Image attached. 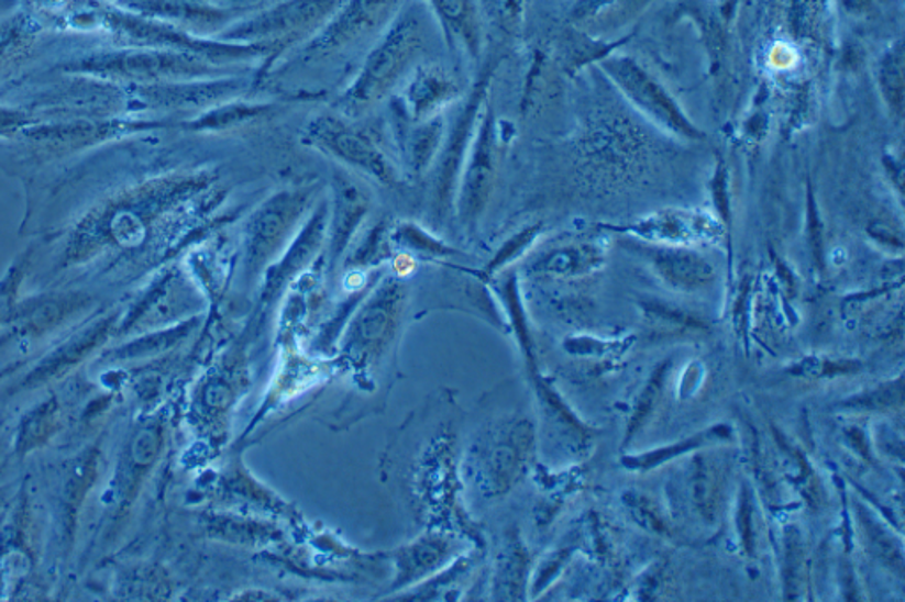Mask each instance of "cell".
I'll return each mask as SVG.
<instances>
[{
    "mask_svg": "<svg viewBox=\"0 0 905 602\" xmlns=\"http://www.w3.org/2000/svg\"><path fill=\"white\" fill-rule=\"evenodd\" d=\"M421 49L418 22L401 19L386 40L372 52L356 80L336 101V110L345 118H363L391 94L407 77Z\"/></svg>",
    "mask_w": 905,
    "mask_h": 602,
    "instance_id": "obj_1",
    "label": "cell"
},
{
    "mask_svg": "<svg viewBox=\"0 0 905 602\" xmlns=\"http://www.w3.org/2000/svg\"><path fill=\"white\" fill-rule=\"evenodd\" d=\"M305 144L384 186L400 185V168L369 131L342 113H322L305 127Z\"/></svg>",
    "mask_w": 905,
    "mask_h": 602,
    "instance_id": "obj_2",
    "label": "cell"
},
{
    "mask_svg": "<svg viewBox=\"0 0 905 602\" xmlns=\"http://www.w3.org/2000/svg\"><path fill=\"white\" fill-rule=\"evenodd\" d=\"M605 69L622 98L628 99V103L636 107L637 112L653 122L654 126L686 142L706 140L703 127H698L697 122L689 119L680 101L645 69L631 60L608 63Z\"/></svg>",
    "mask_w": 905,
    "mask_h": 602,
    "instance_id": "obj_3",
    "label": "cell"
},
{
    "mask_svg": "<svg viewBox=\"0 0 905 602\" xmlns=\"http://www.w3.org/2000/svg\"><path fill=\"white\" fill-rule=\"evenodd\" d=\"M499 130L496 113L487 101L468 148L459 182V211L467 228H474L487 208L499 168Z\"/></svg>",
    "mask_w": 905,
    "mask_h": 602,
    "instance_id": "obj_4",
    "label": "cell"
},
{
    "mask_svg": "<svg viewBox=\"0 0 905 602\" xmlns=\"http://www.w3.org/2000/svg\"><path fill=\"white\" fill-rule=\"evenodd\" d=\"M488 81L490 77L479 78L473 92L465 98L462 109L451 122L450 130L442 142L438 159L433 163V200L441 211L450 208L453 197L459 191L460 176L464 170L468 148L473 144L474 133L478 127L483 109L488 101Z\"/></svg>",
    "mask_w": 905,
    "mask_h": 602,
    "instance_id": "obj_5",
    "label": "cell"
},
{
    "mask_svg": "<svg viewBox=\"0 0 905 602\" xmlns=\"http://www.w3.org/2000/svg\"><path fill=\"white\" fill-rule=\"evenodd\" d=\"M311 194L313 188L310 186L284 189L273 194L253 214L246 241V257L252 269L258 270L266 266L267 261L273 260L290 230L307 211Z\"/></svg>",
    "mask_w": 905,
    "mask_h": 602,
    "instance_id": "obj_6",
    "label": "cell"
},
{
    "mask_svg": "<svg viewBox=\"0 0 905 602\" xmlns=\"http://www.w3.org/2000/svg\"><path fill=\"white\" fill-rule=\"evenodd\" d=\"M614 230L642 243L686 247L717 243L726 232L717 218L694 209H662L631 225L617 226Z\"/></svg>",
    "mask_w": 905,
    "mask_h": 602,
    "instance_id": "obj_7",
    "label": "cell"
},
{
    "mask_svg": "<svg viewBox=\"0 0 905 602\" xmlns=\"http://www.w3.org/2000/svg\"><path fill=\"white\" fill-rule=\"evenodd\" d=\"M630 252L637 253L654 275L676 292H703L717 281V270L711 261L692 247L633 241Z\"/></svg>",
    "mask_w": 905,
    "mask_h": 602,
    "instance_id": "obj_8",
    "label": "cell"
},
{
    "mask_svg": "<svg viewBox=\"0 0 905 602\" xmlns=\"http://www.w3.org/2000/svg\"><path fill=\"white\" fill-rule=\"evenodd\" d=\"M397 103L393 127L406 170L410 176H427V171L432 170L446 136V119L441 113L428 121L410 122L398 99Z\"/></svg>",
    "mask_w": 905,
    "mask_h": 602,
    "instance_id": "obj_9",
    "label": "cell"
},
{
    "mask_svg": "<svg viewBox=\"0 0 905 602\" xmlns=\"http://www.w3.org/2000/svg\"><path fill=\"white\" fill-rule=\"evenodd\" d=\"M459 98V81L450 73L441 68H423L407 81L398 101L410 122H423L441 115L442 110Z\"/></svg>",
    "mask_w": 905,
    "mask_h": 602,
    "instance_id": "obj_10",
    "label": "cell"
},
{
    "mask_svg": "<svg viewBox=\"0 0 905 602\" xmlns=\"http://www.w3.org/2000/svg\"><path fill=\"white\" fill-rule=\"evenodd\" d=\"M605 264L604 247L598 243H567L543 253L534 264V272L552 278H582Z\"/></svg>",
    "mask_w": 905,
    "mask_h": 602,
    "instance_id": "obj_11",
    "label": "cell"
},
{
    "mask_svg": "<svg viewBox=\"0 0 905 602\" xmlns=\"http://www.w3.org/2000/svg\"><path fill=\"white\" fill-rule=\"evenodd\" d=\"M334 223L333 249L336 255L345 249L349 238L360 225L361 218L368 209V197L363 186L349 176L347 171L339 170L334 174Z\"/></svg>",
    "mask_w": 905,
    "mask_h": 602,
    "instance_id": "obj_12",
    "label": "cell"
},
{
    "mask_svg": "<svg viewBox=\"0 0 905 602\" xmlns=\"http://www.w3.org/2000/svg\"><path fill=\"white\" fill-rule=\"evenodd\" d=\"M724 468L711 456L698 455L692 470V491L694 505L704 522L715 523L720 511L721 493H724Z\"/></svg>",
    "mask_w": 905,
    "mask_h": 602,
    "instance_id": "obj_13",
    "label": "cell"
},
{
    "mask_svg": "<svg viewBox=\"0 0 905 602\" xmlns=\"http://www.w3.org/2000/svg\"><path fill=\"white\" fill-rule=\"evenodd\" d=\"M732 430L726 424H717V426L709 427L707 432L697 433L695 436H689L686 441L677 442V444L666 445L660 449L649 450L645 455L627 456L622 458L621 464L625 468L630 470H639V472H648L660 465L677 458V456L686 455L689 450H697L704 445L711 444V442L730 441Z\"/></svg>",
    "mask_w": 905,
    "mask_h": 602,
    "instance_id": "obj_14",
    "label": "cell"
},
{
    "mask_svg": "<svg viewBox=\"0 0 905 602\" xmlns=\"http://www.w3.org/2000/svg\"><path fill=\"white\" fill-rule=\"evenodd\" d=\"M276 110L278 109L275 104L244 103L240 98L232 99V101L221 103L211 115L203 119L202 126L214 131L238 130V127L246 126L252 122L273 118Z\"/></svg>",
    "mask_w": 905,
    "mask_h": 602,
    "instance_id": "obj_15",
    "label": "cell"
},
{
    "mask_svg": "<svg viewBox=\"0 0 905 602\" xmlns=\"http://www.w3.org/2000/svg\"><path fill=\"white\" fill-rule=\"evenodd\" d=\"M642 313L654 327L665 328L666 333H700L706 331L707 324L692 311L674 306L669 302L648 299L640 302Z\"/></svg>",
    "mask_w": 905,
    "mask_h": 602,
    "instance_id": "obj_16",
    "label": "cell"
},
{
    "mask_svg": "<svg viewBox=\"0 0 905 602\" xmlns=\"http://www.w3.org/2000/svg\"><path fill=\"white\" fill-rule=\"evenodd\" d=\"M669 371H671V360H665L662 365L656 366L653 375L649 377L648 383H645L644 389H642L639 398H637L636 409H633L630 423H628L625 445L630 444V442L633 441V436H636L637 433H639L640 430L648 424L649 417L653 415L654 410H656V406L660 405L663 391H665Z\"/></svg>",
    "mask_w": 905,
    "mask_h": 602,
    "instance_id": "obj_17",
    "label": "cell"
},
{
    "mask_svg": "<svg viewBox=\"0 0 905 602\" xmlns=\"http://www.w3.org/2000/svg\"><path fill=\"white\" fill-rule=\"evenodd\" d=\"M858 516H860V525L865 531V539L869 543V548L872 554L883 560L887 567H892L895 571H904V557H902V549L893 539L892 535L884 531L881 523H875L872 514L865 508H858Z\"/></svg>",
    "mask_w": 905,
    "mask_h": 602,
    "instance_id": "obj_18",
    "label": "cell"
},
{
    "mask_svg": "<svg viewBox=\"0 0 905 602\" xmlns=\"http://www.w3.org/2000/svg\"><path fill=\"white\" fill-rule=\"evenodd\" d=\"M879 90L881 98L886 104L887 112L892 113L896 121L904 119L905 92L904 71H902L901 57H890L884 60L878 75Z\"/></svg>",
    "mask_w": 905,
    "mask_h": 602,
    "instance_id": "obj_19",
    "label": "cell"
},
{
    "mask_svg": "<svg viewBox=\"0 0 905 602\" xmlns=\"http://www.w3.org/2000/svg\"><path fill=\"white\" fill-rule=\"evenodd\" d=\"M442 16L448 20L451 27L462 37L465 46L471 49V54L478 52V31H476V20H474L473 5L468 0H435Z\"/></svg>",
    "mask_w": 905,
    "mask_h": 602,
    "instance_id": "obj_20",
    "label": "cell"
},
{
    "mask_svg": "<svg viewBox=\"0 0 905 602\" xmlns=\"http://www.w3.org/2000/svg\"><path fill=\"white\" fill-rule=\"evenodd\" d=\"M625 502L637 523L644 526L645 531L653 532L660 537H672L674 532H672L671 523L666 522L662 508L653 499H649L644 493H627Z\"/></svg>",
    "mask_w": 905,
    "mask_h": 602,
    "instance_id": "obj_21",
    "label": "cell"
},
{
    "mask_svg": "<svg viewBox=\"0 0 905 602\" xmlns=\"http://www.w3.org/2000/svg\"><path fill=\"white\" fill-rule=\"evenodd\" d=\"M709 191H711L713 208L717 212V220L724 225L726 232H730L732 228V193H730L729 168L724 158H717V165L709 180Z\"/></svg>",
    "mask_w": 905,
    "mask_h": 602,
    "instance_id": "obj_22",
    "label": "cell"
},
{
    "mask_svg": "<svg viewBox=\"0 0 905 602\" xmlns=\"http://www.w3.org/2000/svg\"><path fill=\"white\" fill-rule=\"evenodd\" d=\"M803 566H805V549H803L802 539L796 531L788 528L785 534V566H784V581L785 593L788 599L796 598L797 584H799V575H802Z\"/></svg>",
    "mask_w": 905,
    "mask_h": 602,
    "instance_id": "obj_23",
    "label": "cell"
},
{
    "mask_svg": "<svg viewBox=\"0 0 905 602\" xmlns=\"http://www.w3.org/2000/svg\"><path fill=\"white\" fill-rule=\"evenodd\" d=\"M902 394H904L902 382H892L874 391L865 392V394L856 395L854 400L847 401L846 405L869 410L892 409V406L901 405Z\"/></svg>",
    "mask_w": 905,
    "mask_h": 602,
    "instance_id": "obj_24",
    "label": "cell"
},
{
    "mask_svg": "<svg viewBox=\"0 0 905 602\" xmlns=\"http://www.w3.org/2000/svg\"><path fill=\"white\" fill-rule=\"evenodd\" d=\"M806 214H808V237H810L812 257L816 261L819 270H825V235H823V223H820L819 209H817L816 193L814 188L808 186L806 193Z\"/></svg>",
    "mask_w": 905,
    "mask_h": 602,
    "instance_id": "obj_25",
    "label": "cell"
},
{
    "mask_svg": "<svg viewBox=\"0 0 905 602\" xmlns=\"http://www.w3.org/2000/svg\"><path fill=\"white\" fill-rule=\"evenodd\" d=\"M803 375L812 378L835 377V375L854 374L860 371L858 363H849V360H826V359H808L803 363L799 368Z\"/></svg>",
    "mask_w": 905,
    "mask_h": 602,
    "instance_id": "obj_26",
    "label": "cell"
},
{
    "mask_svg": "<svg viewBox=\"0 0 905 602\" xmlns=\"http://www.w3.org/2000/svg\"><path fill=\"white\" fill-rule=\"evenodd\" d=\"M540 234L541 225H532L529 226V228L522 230L520 234L515 235V237L511 238V241H509L503 249H500V253L497 255L496 260H494V266L492 267L505 266L508 261L515 260L520 253L526 252V249H528V247L537 241V237Z\"/></svg>",
    "mask_w": 905,
    "mask_h": 602,
    "instance_id": "obj_27",
    "label": "cell"
},
{
    "mask_svg": "<svg viewBox=\"0 0 905 602\" xmlns=\"http://www.w3.org/2000/svg\"><path fill=\"white\" fill-rule=\"evenodd\" d=\"M738 528L744 551H747V555H753V546H755V537H753V505L752 497L748 493V488H743V491H741V500H739Z\"/></svg>",
    "mask_w": 905,
    "mask_h": 602,
    "instance_id": "obj_28",
    "label": "cell"
},
{
    "mask_svg": "<svg viewBox=\"0 0 905 602\" xmlns=\"http://www.w3.org/2000/svg\"><path fill=\"white\" fill-rule=\"evenodd\" d=\"M619 348H625V343H605L593 339V337H573L572 342L567 343V350L577 356H604L607 350H619Z\"/></svg>",
    "mask_w": 905,
    "mask_h": 602,
    "instance_id": "obj_29",
    "label": "cell"
},
{
    "mask_svg": "<svg viewBox=\"0 0 905 602\" xmlns=\"http://www.w3.org/2000/svg\"><path fill=\"white\" fill-rule=\"evenodd\" d=\"M884 168H886L887 176H895V186L898 191H902V185H904V174H902V163L895 158V156H884Z\"/></svg>",
    "mask_w": 905,
    "mask_h": 602,
    "instance_id": "obj_30",
    "label": "cell"
}]
</instances>
